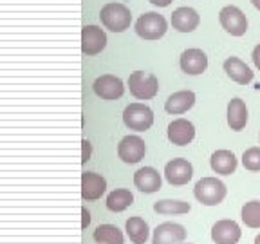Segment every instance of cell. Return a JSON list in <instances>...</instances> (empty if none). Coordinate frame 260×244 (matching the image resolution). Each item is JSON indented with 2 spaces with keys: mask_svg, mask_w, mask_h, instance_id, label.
Instances as JSON below:
<instances>
[{
  "mask_svg": "<svg viewBox=\"0 0 260 244\" xmlns=\"http://www.w3.org/2000/svg\"><path fill=\"white\" fill-rule=\"evenodd\" d=\"M228 194L226 185L217 177H203L201 181H197L193 188L195 199L199 201L201 204L206 206H217L224 201Z\"/></svg>",
  "mask_w": 260,
  "mask_h": 244,
  "instance_id": "6da1fadb",
  "label": "cell"
},
{
  "mask_svg": "<svg viewBox=\"0 0 260 244\" xmlns=\"http://www.w3.org/2000/svg\"><path fill=\"white\" fill-rule=\"evenodd\" d=\"M103 25L114 33H123L125 29L130 27L132 22V13L125 4H118V2H110V4L103 6L102 13H100Z\"/></svg>",
  "mask_w": 260,
  "mask_h": 244,
  "instance_id": "7a4b0ae2",
  "label": "cell"
},
{
  "mask_svg": "<svg viewBox=\"0 0 260 244\" xmlns=\"http://www.w3.org/2000/svg\"><path fill=\"white\" fill-rule=\"evenodd\" d=\"M123 123L130 130L145 132L154 125V112L145 103H130L123 110Z\"/></svg>",
  "mask_w": 260,
  "mask_h": 244,
  "instance_id": "3957f363",
  "label": "cell"
},
{
  "mask_svg": "<svg viewBox=\"0 0 260 244\" xmlns=\"http://www.w3.org/2000/svg\"><path fill=\"white\" fill-rule=\"evenodd\" d=\"M128 89L138 100H152L159 90V81L155 74L136 71L128 76Z\"/></svg>",
  "mask_w": 260,
  "mask_h": 244,
  "instance_id": "277c9868",
  "label": "cell"
},
{
  "mask_svg": "<svg viewBox=\"0 0 260 244\" xmlns=\"http://www.w3.org/2000/svg\"><path fill=\"white\" fill-rule=\"evenodd\" d=\"M168 29L167 18L159 13H145L136 22V33L145 40H157Z\"/></svg>",
  "mask_w": 260,
  "mask_h": 244,
  "instance_id": "5b68a950",
  "label": "cell"
},
{
  "mask_svg": "<svg viewBox=\"0 0 260 244\" xmlns=\"http://www.w3.org/2000/svg\"><path fill=\"white\" fill-rule=\"evenodd\" d=\"M220 25L233 37H242L248 31V18L235 6H226L219 13Z\"/></svg>",
  "mask_w": 260,
  "mask_h": 244,
  "instance_id": "8992f818",
  "label": "cell"
},
{
  "mask_svg": "<svg viewBox=\"0 0 260 244\" xmlns=\"http://www.w3.org/2000/svg\"><path fill=\"white\" fill-rule=\"evenodd\" d=\"M107 47V35L102 27L98 25H85L81 29V51L87 56L102 53Z\"/></svg>",
  "mask_w": 260,
  "mask_h": 244,
  "instance_id": "52a82bcc",
  "label": "cell"
},
{
  "mask_svg": "<svg viewBox=\"0 0 260 244\" xmlns=\"http://www.w3.org/2000/svg\"><path fill=\"white\" fill-rule=\"evenodd\" d=\"M191 175H193V167H191V163L188 159H172L165 167V177H167V181L172 187H183V185H186L190 181Z\"/></svg>",
  "mask_w": 260,
  "mask_h": 244,
  "instance_id": "ba28073f",
  "label": "cell"
},
{
  "mask_svg": "<svg viewBox=\"0 0 260 244\" xmlns=\"http://www.w3.org/2000/svg\"><path fill=\"white\" fill-rule=\"evenodd\" d=\"M96 96H100L102 100H118L125 93L121 78L114 76V74H102L94 80L92 85Z\"/></svg>",
  "mask_w": 260,
  "mask_h": 244,
  "instance_id": "9c48e42d",
  "label": "cell"
},
{
  "mask_svg": "<svg viewBox=\"0 0 260 244\" xmlns=\"http://www.w3.org/2000/svg\"><path fill=\"white\" fill-rule=\"evenodd\" d=\"M146 154V145L139 136H125L118 145V156L121 161L130 163H139Z\"/></svg>",
  "mask_w": 260,
  "mask_h": 244,
  "instance_id": "30bf717a",
  "label": "cell"
},
{
  "mask_svg": "<svg viewBox=\"0 0 260 244\" xmlns=\"http://www.w3.org/2000/svg\"><path fill=\"white\" fill-rule=\"evenodd\" d=\"M240 237V226L232 219H220L211 226V240L215 244H237Z\"/></svg>",
  "mask_w": 260,
  "mask_h": 244,
  "instance_id": "8fae6325",
  "label": "cell"
},
{
  "mask_svg": "<svg viewBox=\"0 0 260 244\" xmlns=\"http://www.w3.org/2000/svg\"><path fill=\"white\" fill-rule=\"evenodd\" d=\"M167 136H168V139H170V143H174V145H177V146H184L193 141L195 127H193V123L188 121V119L177 118L168 125Z\"/></svg>",
  "mask_w": 260,
  "mask_h": 244,
  "instance_id": "7c38bea8",
  "label": "cell"
},
{
  "mask_svg": "<svg viewBox=\"0 0 260 244\" xmlns=\"http://www.w3.org/2000/svg\"><path fill=\"white\" fill-rule=\"evenodd\" d=\"M186 239V230L177 223H162L154 230L152 244H181Z\"/></svg>",
  "mask_w": 260,
  "mask_h": 244,
  "instance_id": "4fadbf2b",
  "label": "cell"
},
{
  "mask_svg": "<svg viewBox=\"0 0 260 244\" xmlns=\"http://www.w3.org/2000/svg\"><path fill=\"white\" fill-rule=\"evenodd\" d=\"M107 190V181L103 175L94 172H83L81 174V197L85 201L100 199Z\"/></svg>",
  "mask_w": 260,
  "mask_h": 244,
  "instance_id": "5bb4252c",
  "label": "cell"
},
{
  "mask_svg": "<svg viewBox=\"0 0 260 244\" xmlns=\"http://www.w3.org/2000/svg\"><path fill=\"white\" fill-rule=\"evenodd\" d=\"M208 67V56L201 49H186L181 54V69L186 74H203Z\"/></svg>",
  "mask_w": 260,
  "mask_h": 244,
  "instance_id": "9a60e30c",
  "label": "cell"
},
{
  "mask_svg": "<svg viewBox=\"0 0 260 244\" xmlns=\"http://www.w3.org/2000/svg\"><path fill=\"white\" fill-rule=\"evenodd\" d=\"M134 185L139 192L145 194H154L161 188V175L155 168L143 167L134 174Z\"/></svg>",
  "mask_w": 260,
  "mask_h": 244,
  "instance_id": "2e32d148",
  "label": "cell"
},
{
  "mask_svg": "<svg viewBox=\"0 0 260 244\" xmlns=\"http://www.w3.org/2000/svg\"><path fill=\"white\" fill-rule=\"evenodd\" d=\"M201 22V16L191 8H177L172 13V25L179 33H191L197 29Z\"/></svg>",
  "mask_w": 260,
  "mask_h": 244,
  "instance_id": "e0dca14e",
  "label": "cell"
},
{
  "mask_svg": "<svg viewBox=\"0 0 260 244\" xmlns=\"http://www.w3.org/2000/svg\"><path fill=\"white\" fill-rule=\"evenodd\" d=\"M224 73L232 78L233 81H237L239 85H248L253 81V73L248 65L244 64L240 58L232 56L224 62Z\"/></svg>",
  "mask_w": 260,
  "mask_h": 244,
  "instance_id": "ac0fdd59",
  "label": "cell"
},
{
  "mask_svg": "<svg viewBox=\"0 0 260 244\" xmlns=\"http://www.w3.org/2000/svg\"><path fill=\"white\" fill-rule=\"evenodd\" d=\"M195 105V93L193 90H179L174 93L167 102H165V110L168 114H184Z\"/></svg>",
  "mask_w": 260,
  "mask_h": 244,
  "instance_id": "d6986e66",
  "label": "cell"
},
{
  "mask_svg": "<svg viewBox=\"0 0 260 244\" xmlns=\"http://www.w3.org/2000/svg\"><path fill=\"white\" fill-rule=\"evenodd\" d=\"M210 167L215 174L220 175H232L237 170V158L230 150H217L211 154Z\"/></svg>",
  "mask_w": 260,
  "mask_h": 244,
  "instance_id": "ffe728a7",
  "label": "cell"
},
{
  "mask_svg": "<svg viewBox=\"0 0 260 244\" xmlns=\"http://www.w3.org/2000/svg\"><path fill=\"white\" fill-rule=\"evenodd\" d=\"M248 123V107L240 98H233L228 103V125L232 130H242Z\"/></svg>",
  "mask_w": 260,
  "mask_h": 244,
  "instance_id": "44dd1931",
  "label": "cell"
},
{
  "mask_svg": "<svg viewBox=\"0 0 260 244\" xmlns=\"http://www.w3.org/2000/svg\"><path fill=\"white\" fill-rule=\"evenodd\" d=\"M132 203H134V195L130 190H125V188H118V190L110 192L107 195V208L110 211H116V214L125 211Z\"/></svg>",
  "mask_w": 260,
  "mask_h": 244,
  "instance_id": "7402d4cb",
  "label": "cell"
},
{
  "mask_svg": "<svg viewBox=\"0 0 260 244\" xmlns=\"http://www.w3.org/2000/svg\"><path fill=\"white\" fill-rule=\"evenodd\" d=\"M94 240L98 244H125V237H123L121 230L114 224L98 226L96 232H94Z\"/></svg>",
  "mask_w": 260,
  "mask_h": 244,
  "instance_id": "603a6c76",
  "label": "cell"
},
{
  "mask_svg": "<svg viewBox=\"0 0 260 244\" xmlns=\"http://www.w3.org/2000/svg\"><path fill=\"white\" fill-rule=\"evenodd\" d=\"M125 230L134 244H145L146 239H148V232H150L146 221L141 219V217H130L125 224Z\"/></svg>",
  "mask_w": 260,
  "mask_h": 244,
  "instance_id": "cb8c5ba5",
  "label": "cell"
},
{
  "mask_svg": "<svg viewBox=\"0 0 260 244\" xmlns=\"http://www.w3.org/2000/svg\"><path fill=\"white\" fill-rule=\"evenodd\" d=\"M154 210L162 216H181V214H188L191 206L184 201H157L154 204Z\"/></svg>",
  "mask_w": 260,
  "mask_h": 244,
  "instance_id": "d4e9b609",
  "label": "cell"
},
{
  "mask_svg": "<svg viewBox=\"0 0 260 244\" xmlns=\"http://www.w3.org/2000/svg\"><path fill=\"white\" fill-rule=\"evenodd\" d=\"M242 221L249 228H260V203L258 201H249L242 206Z\"/></svg>",
  "mask_w": 260,
  "mask_h": 244,
  "instance_id": "484cf974",
  "label": "cell"
},
{
  "mask_svg": "<svg viewBox=\"0 0 260 244\" xmlns=\"http://www.w3.org/2000/svg\"><path fill=\"white\" fill-rule=\"evenodd\" d=\"M242 165L251 172L260 170V146H251L242 154Z\"/></svg>",
  "mask_w": 260,
  "mask_h": 244,
  "instance_id": "4316f807",
  "label": "cell"
},
{
  "mask_svg": "<svg viewBox=\"0 0 260 244\" xmlns=\"http://www.w3.org/2000/svg\"><path fill=\"white\" fill-rule=\"evenodd\" d=\"M81 145H83V154H81V163H87L90 159V143L87 141V139H83L81 141Z\"/></svg>",
  "mask_w": 260,
  "mask_h": 244,
  "instance_id": "83f0119b",
  "label": "cell"
},
{
  "mask_svg": "<svg viewBox=\"0 0 260 244\" xmlns=\"http://www.w3.org/2000/svg\"><path fill=\"white\" fill-rule=\"evenodd\" d=\"M251 58H253V64H255V67L260 71V44L253 49V56Z\"/></svg>",
  "mask_w": 260,
  "mask_h": 244,
  "instance_id": "f1b7e54d",
  "label": "cell"
},
{
  "mask_svg": "<svg viewBox=\"0 0 260 244\" xmlns=\"http://www.w3.org/2000/svg\"><path fill=\"white\" fill-rule=\"evenodd\" d=\"M81 214H83V223H81V228L85 230V228L90 224V214H89V210H87V208H81Z\"/></svg>",
  "mask_w": 260,
  "mask_h": 244,
  "instance_id": "f546056e",
  "label": "cell"
},
{
  "mask_svg": "<svg viewBox=\"0 0 260 244\" xmlns=\"http://www.w3.org/2000/svg\"><path fill=\"white\" fill-rule=\"evenodd\" d=\"M154 6H159V8H167V6L172 4V0H150Z\"/></svg>",
  "mask_w": 260,
  "mask_h": 244,
  "instance_id": "4dcf8cb0",
  "label": "cell"
},
{
  "mask_svg": "<svg viewBox=\"0 0 260 244\" xmlns=\"http://www.w3.org/2000/svg\"><path fill=\"white\" fill-rule=\"evenodd\" d=\"M251 4L255 6L256 9H260V0H251Z\"/></svg>",
  "mask_w": 260,
  "mask_h": 244,
  "instance_id": "1f68e13d",
  "label": "cell"
},
{
  "mask_svg": "<svg viewBox=\"0 0 260 244\" xmlns=\"http://www.w3.org/2000/svg\"><path fill=\"white\" fill-rule=\"evenodd\" d=\"M255 244H260V233H258V235L255 237Z\"/></svg>",
  "mask_w": 260,
  "mask_h": 244,
  "instance_id": "d6a6232c",
  "label": "cell"
}]
</instances>
